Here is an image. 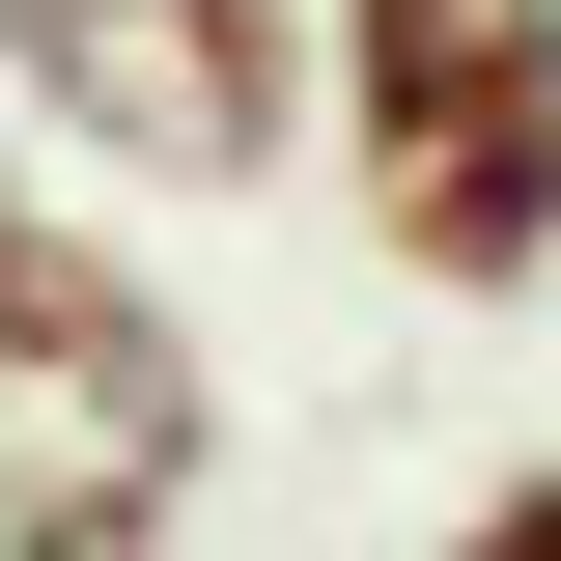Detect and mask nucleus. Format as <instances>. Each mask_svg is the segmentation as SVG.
Instances as JSON below:
<instances>
[{
  "instance_id": "nucleus-1",
  "label": "nucleus",
  "mask_w": 561,
  "mask_h": 561,
  "mask_svg": "<svg viewBox=\"0 0 561 561\" xmlns=\"http://www.w3.org/2000/svg\"><path fill=\"white\" fill-rule=\"evenodd\" d=\"M309 140L421 309L561 280V0H309Z\"/></svg>"
},
{
  "instance_id": "nucleus-2",
  "label": "nucleus",
  "mask_w": 561,
  "mask_h": 561,
  "mask_svg": "<svg viewBox=\"0 0 561 561\" xmlns=\"http://www.w3.org/2000/svg\"><path fill=\"white\" fill-rule=\"evenodd\" d=\"M197 478H225L197 309L84 225H0V561H169Z\"/></svg>"
},
{
  "instance_id": "nucleus-3",
  "label": "nucleus",
  "mask_w": 561,
  "mask_h": 561,
  "mask_svg": "<svg viewBox=\"0 0 561 561\" xmlns=\"http://www.w3.org/2000/svg\"><path fill=\"white\" fill-rule=\"evenodd\" d=\"M0 84L140 197H253L309 140V0H0Z\"/></svg>"
},
{
  "instance_id": "nucleus-4",
  "label": "nucleus",
  "mask_w": 561,
  "mask_h": 561,
  "mask_svg": "<svg viewBox=\"0 0 561 561\" xmlns=\"http://www.w3.org/2000/svg\"><path fill=\"white\" fill-rule=\"evenodd\" d=\"M449 561H561V478H505V505H449Z\"/></svg>"
},
{
  "instance_id": "nucleus-5",
  "label": "nucleus",
  "mask_w": 561,
  "mask_h": 561,
  "mask_svg": "<svg viewBox=\"0 0 561 561\" xmlns=\"http://www.w3.org/2000/svg\"><path fill=\"white\" fill-rule=\"evenodd\" d=\"M0 225H28V169H0Z\"/></svg>"
}]
</instances>
